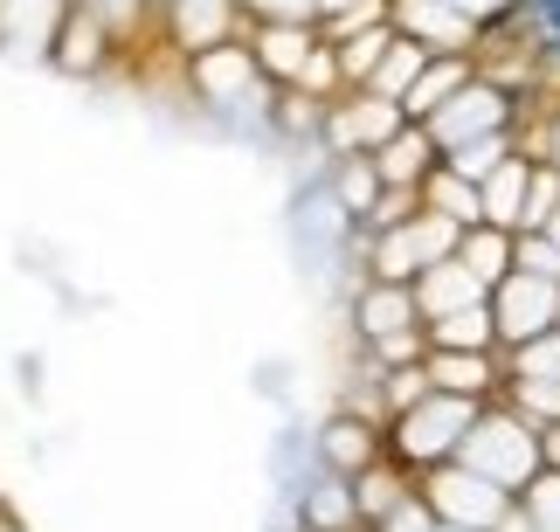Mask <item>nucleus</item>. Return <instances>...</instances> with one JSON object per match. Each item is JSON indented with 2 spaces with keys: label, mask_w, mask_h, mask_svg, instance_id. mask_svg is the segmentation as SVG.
Here are the masks:
<instances>
[{
  "label": "nucleus",
  "mask_w": 560,
  "mask_h": 532,
  "mask_svg": "<svg viewBox=\"0 0 560 532\" xmlns=\"http://www.w3.org/2000/svg\"><path fill=\"white\" fill-rule=\"evenodd\" d=\"M512 270H526V276H553V284H560V243L547 236V228H520Z\"/></svg>",
  "instance_id": "30"
},
{
  "label": "nucleus",
  "mask_w": 560,
  "mask_h": 532,
  "mask_svg": "<svg viewBox=\"0 0 560 532\" xmlns=\"http://www.w3.org/2000/svg\"><path fill=\"white\" fill-rule=\"evenodd\" d=\"M0 532H21V525H14V519H8V512H0Z\"/></svg>",
  "instance_id": "42"
},
{
  "label": "nucleus",
  "mask_w": 560,
  "mask_h": 532,
  "mask_svg": "<svg viewBox=\"0 0 560 532\" xmlns=\"http://www.w3.org/2000/svg\"><path fill=\"white\" fill-rule=\"evenodd\" d=\"M353 326H360V339L381 353V346H395V339H408V332H422V305H416V284H374L360 291V305H353Z\"/></svg>",
  "instance_id": "10"
},
{
  "label": "nucleus",
  "mask_w": 560,
  "mask_h": 532,
  "mask_svg": "<svg viewBox=\"0 0 560 532\" xmlns=\"http://www.w3.org/2000/svg\"><path fill=\"white\" fill-rule=\"evenodd\" d=\"M112 28H104V21L91 14V8H83V0H70V14H62V28H56V62H62V70H97V62L104 56H112Z\"/></svg>",
  "instance_id": "15"
},
{
  "label": "nucleus",
  "mask_w": 560,
  "mask_h": 532,
  "mask_svg": "<svg viewBox=\"0 0 560 532\" xmlns=\"http://www.w3.org/2000/svg\"><path fill=\"white\" fill-rule=\"evenodd\" d=\"M422 208H436V215L478 228V222H485V187L464 180V174H450V166H436V174L422 180Z\"/></svg>",
  "instance_id": "21"
},
{
  "label": "nucleus",
  "mask_w": 560,
  "mask_h": 532,
  "mask_svg": "<svg viewBox=\"0 0 560 532\" xmlns=\"http://www.w3.org/2000/svg\"><path fill=\"white\" fill-rule=\"evenodd\" d=\"M512 380H560V326L512 346Z\"/></svg>",
  "instance_id": "29"
},
{
  "label": "nucleus",
  "mask_w": 560,
  "mask_h": 532,
  "mask_svg": "<svg viewBox=\"0 0 560 532\" xmlns=\"http://www.w3.org/2000/svg\"><path fill=\"white\" fill-rule=\"evenodd\" d=\"M332 49H339V76H347V91H368V76L381 70V56L395 49V21H374V28L332 42Z\"/></svg>",
  "instance_id": "23"
},
{
  "label": "nucleus",
  "mask_w": 560,
  "mask_h": 532,
  "mask_svg": "<svg viewBox=\"0 0 560 532\" xmlns=\"http://www.w3.org/2000/svg\"><path fill=\"white\" fill-rule=\"evenodd\" d=\"M560 215V166H533V187H526V222L520 228H547Z\"/></svg>",
  "instance_id": "32"
},
{
  "label": "nucleus",
  "mask_w": 560,
  "mask_h": 532,
  "mask_svg": "<svg viewBox=\"0 0 560 532\" xmlns=\"http://www.w3.org/2000/svg\"><path fill=\"white\" fill-rule=\"evenodd\" d=\"M422 498H429V512L443 525H470V532H491L512 505H520V492L478 477L470 463H436V471H422Z\"/></svg>",
  "instance_id": "4"
},
{
  "label": "nucleus",
  "mask_w": 560,
  "mask_h": 532,
  "mask_svg": "<svg viewBox=\"0 0 560 532\" xmlns=\"http://www.w3.org/2000/svg\"><path fill=\"white\" fill-rule=\"evenodd\" d=\"M416 305H422V326H429V318H450V311L491 305V284H485V276H470L457 257H450V263H436V270H422V276H416Z\"/></svg>",
  "instance_id": "11"
},
{
  "label": "nucleus",
  "mask_w": 560,
  "mask_h": 532,
  "mask_svg": "<svg viewBox=\"0 0 560 532\" xmlns=\"http://www.w3.org/2000/svg\"><path fill=\"white\" fill-rule=\"evenodd\" d=\"M540 457H547V471H560V422H547V429H540Z\"/></svg>",
  "instance_id": "39"
},
{
  "label": "nucleus",
  "mask_w": 560,
  "mask_h": 532,
  "mask_svg": "<svg viewBox=\"0 0 560 532\" xmlns=\"http://www.w3.org/2000/svg\"><path fill=\"white\" fill-rule=\"evenodd\" d=\"M436 525H443V519L429 512V498L416 492V498H408V505H395V512H387V519H381L374 532H436Z\"/></svg>",
  "instance_id": "35"
},
{
  "label": "nucleus",
  "mask_w": 560,
  "mask_h": 532,
  "mask_svg": "<svg viewBox=\"0 0 560 532\" xmlns=\"http://www.w3.org/2000/svg\"><path fill=\"white\" fill-rule=\"evenodd\" d=\"M512 249H520V236L512 228H491V222H478V228H464V249H457V263L470 270V276H485L491 291L512 276Z\"/></svg>",
  "instance_id": "18"
},
{
  "label": "nucleus",
  "mask_w": 560,
  "mask_h": 532,
  "mask_svg": "<svg viewBox=\"0 0 560 532\" xmlns=\"http://www.w3.org/2000/svg\"><path fill=\"white\" fill-rule=\"evenodd\" d=\"M429 56H436V49H422V42H408V35L395 28V49L381 56V70L368 76V91H374V97H395V104H401L408 91H416V76L429 70Z\"/></svg>",
  "instance_id": "24"
},
{
  "label": "nucleus",
  "mask_w": 560,
  "mask_h": 532,
  "mask_svg": "<svg viewBox=\"0 0 560 532\" xmlns=\"http://www.w3.org/2000/svg\"><path fill=\"white\" fill-rule=\"evenodd\" d=\"M450 8H464L478 28H499L505 14H520V0H450Z\"/></svg>",
  "instance_id": "37"
},
{
  "label": "nucleus",
  "mask_w": 560,
  "mask_h": 532,
  "mask_svg": "<svg viewBox=\"0 0 560 532\" xmlns=\"http://www.w3.org/2000/svg\"><path fill=\"white\" fill-rule=\"evenodd\" d=\"M533 166L540 159H526V153H512L499 174L485 180V222L491 228H512L520 236V222H526V187H533Z\"/></svg>",
  "instance_id": "17"
},
{
  "label": "nucleus",
  "mask_w": 560,
  "mask_h": 532,
  "mask_svg": "<svg viewBox=\"0 0 560 532\" xmlns=\"http://www.w3.org/2000/svg\"><path fill=\"white\" fill-rule=\"evenodd\" d=\"M429 346H436V353H491V346H499V318H491V305L429 318Z\"/></svg>",
  "instance_id": "19"
},
{
  "label": "nucleus",
  "mask_w": 560,
  "mask_h": 532,
  "mask_svg": "<svg viewBox=\"0 0 560 532\" xmlns=\"http://www.w3.org/2000/svg\"><path fill=\"white\" fill-rule=\"evenodd\" d=\"M166 21H174V42L180 49H214L229 42V28L243 21V0H166Z\"/></svg>",
  "instance_id": "13"
},
{
  "label": "nucleus",
  "mask_w": 560,
  "mask_h": 532,
  "mask_svg": "<svg viewBox=\"0 0 560 532\" xmlns=\"http://www.w3.org/2000/svg\"><path fill=\"white\" fill-rule=\"evenodd\" d=\"M491 132H512V91L499 76H485V70L429 118V139H436L443 153H457V145H470V139H491Z\"/></svg>",
  "instance_id": "5"
},
{
  "label": "nucleus",
  "mask_w": 560,
  "mask_h": 532,
  "mask_svg": "<svg viewBox=\"0 0 560 532\" xmlns=\"http://www.w3.org/2000/svg\"><path fill=\"white\" fill-rule=\"evenodd\" d=\"M491 318H499V346H526L560 326V284L553 276H526L512 270L499 291H491Z\"/></svg>",
  "instance_id": "6"
},
{
  "label": "nucleus",
  "mask_w": 560,
  "mask_h": 532,
  "mask_svg": "<svg viewBox=\"0 0 560 532\" xmlns=\"http://www.w3.org/2000/svg\"><path fill=\"white\" fill-rule=\"evenodd\" d=\"M318 8V28H326V21H339V14H360V8H381V0H312Z\"/></svg>",
  "instance_id": "38"
},
{
  "label": "nucleus",
  "mask_w": 560,
  "mask_h": 532,
  "mask_svg": "<svg viewBox=\"0 0 560 532\" xmlns=\"http://www.w3.org/2000/svg\"><path fill=\"white\" fill-rule=\"evenodd\" d=\"M360 525V498H353V477H326L318 492L305 498V532H353Z\"/></svg>",
  "instance_id": "25"
},
{
  "label": "nucleus",
  "mask_w": 560,
  "mask_h": 532,
  "mask_svg": "<svg viewBox=\"0 0 560 532\" xmlns=\"http://www.w3.org/2000/svg\"><path fill=\"white\" fill-rule=\"evenodd\" d=\"M408 125V111L395 97H374V91H353L347 104H332L326 111V145L339 159H353V153H381L387 139H395Z\"/></svg>",
  "instance_id": "7"
},
{
  "label": "nucleus",
  "mask_w": 560,
  "mask_h": 532,
  "mask_svg": "<svg viewBox=\"0 0 560 532\" xmlns=\"http://www.w3.org/2000/svg\"><path fill=\"white\" fill-rule=\"evenodd\" d=\"M83 8H91V14L104 21V28H112V35L125 42V35H139V21L153 14V8H166V0H83Z\"/></svg>",
  "instance_id": "34"
},
{
  "label": "nucleus",
  "mask_w": 560,
  "mask_h": 532,
  "mask_svg": "<svg viewBox=\"0 0 560 532\" xmlns=\"http://www.w3.org/2000/svg\"><path fill=\"white\" fill-rule=\"evenodd\" d=\"M457 463H470L478 477L505 484V492H526V484L547 471V457H540V429H533L520 409H485L478 422H470V436H464Z\"/></svg>",
  "instance_id": "1"
},
{
  "label": "nucleus",
  "mask_w": 560,
  "mask_h": 532,
  "mask_svg": "<svg viewBox=\"0 0 560 532\" xmlns=\"http://www.w3.org/2000/svg\"><path fill=\"white\" fill-rule=\"evenodd\" d=\"M470 76H478V62H470V56H429V70L416 76V91L401 97V111H408V125H429V118H436V111H443L450 97L464 91Z\"/></svg>",
  "instance_id": "14"
},
{
  "label": "nucleus",
  "mask_w": 560,
  "mask_h": 532,
  "mask_svg": "<svg viewBox=\"0 0 560 532\" xmlns=\"http://www.w3.org/2000/svg\"><path fill=\"white\" fill-rule=\"evenodd\" d=\"M512 159V132H491V139H470V145H457V153H443V166L450 174H464V180H491L499 166Z\"/></svg>",
  "instance_id": "27"
},
{
  "label": "nucleus",
  "mask_w": 560,
  "mask_h": 532,
  "mask_svg": "<svg viewBox=\"0 0 560 532\" xmlns=\"http://www.w3.org/2000/svg\"><path fill=\"white\" fill-rule=\"evenodd\" d=\"M249 21H318L312 0H243Z\"/></svg>",
  "instance_id": "36"
},
{
  "label": "nucleus",
  "mask_w": 560,
  "mask_h": 532,
  "mask_svg": "<svg viewBox=\"0 0 560 532\" xmlns=\"http://www.w3.org/2000/svg\"><path fill=\"white\" fill-rule=\"evenodd\" d=\"M374 166H381L387 187H422V180L443 166V145L429 139V125H401V132L374 153Z\"/></svg>",
  "instance_id": "12"
},
{
  "label": "nucleus",
  "mask_w": 560,
  "mask_h": 532,
  "mask_svg": "<svg viewBox=\"0 0 560 532\" xmlns=\"http://www.w3.org/2000/svg\"><path fill=\"white\" fill-rule=\"evenodd\" d=\"M547 166H560V111H553V125H547Z\"/></svg>",
  "instance_id": "41"
},
{
  "label": "nucleus",
  "mask_w": 560,
  "mask_h": 532,
  "mask_svg": "<svg viewBox=\"0 0 560 532\" xmlns=\"http://www.w3.org/2000/svg\"><path fill=\"white\" fill-rule=\"evenodd\" d=\"M387 21H395L408 42L436 49V56H470L485 42V28L464 8H450V0H387Z\"/></svg>",
  "instance_id": "9"
},
{
  "label": "nucleus",
  "mask_w": 560,
  "mask_h": 532,
  "mask_svg": "<svg viewBox=\"0 0 560 532\" xmlns=\"http://www.w3.org/2000/svg\"><path fill=\"white\" fill-rule=\"evenodd\" d=\"M264 83H270L264 62H256V49H243V42H214V49L194 56V97L214 104V111H235V104H249Z\"/></svg>",
  "instance_id": "8"
},
{
  "label": "nucleus",
  "mask_w": 560,
  "mask_h": 532,
  "mask_svg": "<svg viewBox=\"0 0 560 532\" xmlns=\"http://www.w3.org/2000/svg\"><path fill=\"white\" fill-rule=\"evenodd\" d=\"M436 394V380H429V359H416V367H387V380H381V409L387 415H408L416 401H429Z\"/></svg>",
  "instance_id": "28"
},
{
  "label": "nucleus",
  "mask_w": 560,
  "mask_h": 532,
  "mask_svg": "<svg viewBox=\"0 0 560 532\" xmlns=\"http://www.w3.org/2000/svg\"><path fill=\"white\" fill-rule=\"evenodd\" d=\"M520 505H526V519L540 525V532H560V471H540L520 492Z\"/></svg>",
  "instance_id": "33"
},
{
  "label": "nucleus",
  "mask_w": 560,
  "mask_h": 532,
  "mask_svg": "<svg viewBox=\"0 0 560 532\" xmlns=\"http://www.w3.org/2000/svg\"><path fill=\"white\" fill-rule=\"evenodd\" d=\"M353 498H360V519H368V525H381L387 512H395V505H408V498H416V484L401 477V463H368V471L353 477Z\"/></svg>",
  "instance_id": "22"
},
{
  "label": "nucleus",
  "mask_w": 560,
  "mask_h": 532,
  "mask_svg": "<svg viewBox=\"0 0 560 532\" xmlns=\"http://www.w3.org/2000/svg\"><path fill=\"white\" fill-rule=\"evenodd\" d=\"M318 457H326V471H339V477H360L368 463H381L374 422H368V415H339V422H326V436H318Z\"/></svg>",
  "instance_id": "16"
},
{
  "label": "nucleus",
  "mask_w": 560,
  "mask_h": 532,
  "mask_svg": "<svg viewBox=\"0 0 560 532\" xmlns=\"http://www.w3.org/2000/svg\"><path fill=\"white\" fill-rule=\"evenodd\" d=\"M485 415V401H470V394H429L416 401L408 415H395V463L401 471H436V463H457L464 450V436H470V422Z\"/></svg>",
  "instance_id": "2"
},
{
  "label": "nucleus",
  "mask_w": 560,
  "mask_h": 532,
  "mask_svg": "<svg viewBox=\"0 0 560 532\" xmlns=\"http://www.w3.org/2000/svg\"><path fill=\"white\" fill-rule=\"evenodd\" d=\"M464 249V222H450V215H436V208H422L416 222H401V228H381L374 236V276L381 284H416L422 270H436V263H450Z\"/></svg>",
  "instance_id": "3"
},
{
  "label": "nucleus",
  "mask_w": 560,
  "mask_h": 532,
  "mask_svg": "<svg viewBox=\"0 0 560 532\" xmlns=\"http://www.w3.org/2000/svg\"><path fill=\"white\" fill-rule=\"evenodd\" d=\"M436 532H470V525H436Z\"/></svg>",
  "instance_id": "44"
},
{
  "label": "nucleus",
  "mask_w": 560,
  "mask_h": 532,
  "mask_svg": "<svg viewBox=\"0 0 560 532\" xmlns=\"http://www.w3.org/2000/svg\"><path fill=\"white\" fill-rule=\"evenodd\" d=\"M381 194H387V180H381L374 153H353V159H339V208H347V215H360V222H368Z\"/></svg>",
  "instance_id": "26"
},
{
  "label": "nucleus",
  "mask_w": 560,
  "mask_h": 532,
  "mask_svg": "<svg viewBox=\"0 0 560 532\" xmlns=\"http://www.w3.org/2000/svg\"><path fill=\"white\" fill-rule=\"evenodd\" d=\"M512 409H520L533 429L560 422V380H512Z\"/></svg>",
  "instance_id": "31"
},
{
  "label": "nucleus",
  "mask_w": 560,
  "mask_h": 532,
  "mask_svg": "<svg viewBox=\"0 0 560 532\" xmlns=\"http://www.w3.org/2000/svg\"><path fill=\"white\" fill-rule=\"evenodd\" d=\"M547 236H553V243H560V215H553V222H547Z\"/></svg>",
  "instance_id": "43"
},
{
  "label": "nucleus",
  "mask_w": 560,
  "mask_h": 532,
  "mask_svg": "<svg viewBox=\"0 0 560 532\" xmlns=\"http://www.w3.org/2000/svg\"><path fill=\"white\" fill-rule=\"evenodd\" d=\"M429 380H436L443 394L485 401L491 388H499V367H491V353H436V346H429Z\"/></svg>",
  "instance_id": "20"
},
{
  "label": "nucleus",
  "mask_w": 560,
  "mask_h": 532,
  "mask_svg": "<svg viewBox=\"0 0 560 532\" xmlns=\"http://www.w3.org/2000/svg\"><path fill=\"white\" fill-rule=\"evenodd\" d=\"M491 532H540V525H533V519H526V505H512V512H505L499 525H491Z\"/></svg>",
  "instance_id": "40"
}]
</instances>
